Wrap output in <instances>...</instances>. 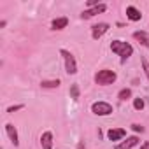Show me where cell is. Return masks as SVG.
I'll list each match as a JSON object with an SVG mask.
<instances>
[{
    "mask_svg": "<svg viewBox=\"0 0 149 149\" xmlns=\"http://www.w3.org/2000/svg\"><path fill=\"white\" fill-rule=\"evenodd\" d=\"M70 97H72L74 100L79 98V86H77V84H72V86H70Z\"/></svg>",
    "mask_w": 149,
    "mask_h": 149,
    "instance_id": "9a60e30c",
    "label": "cell"
},
{
    "mask_svg": "<svg viewBox=\"0 0 149 149\" xmlns=\"http://www.w3.org/2000/svg\"><path fill=\"white\" fill-rule=\"evenodd\" d=\"M140 149H149V142H146L144 146H140Z\"/></svg>",
    "mask_w": 149,
    "mask_h": 149,
    "instance_id": "7402d4cb",
    "label": "cell"
},
{
    "mask_svg": "<svg viewBox=\"0 0 149 149\" xmlns=\"http://www.w3.org/2000/svg\"><path fill=\"white\" fill-rule=\"evenodd\" d=\"M111 49H112V53H116V54L121 56V61H123V63H125V61L132 56V53H133V47H132L128 42H123V40H112V42H111Z\"/></svg>",
    "mask_w": 149,
    "mask_h": 149,
    "instance_id": "6da1fadb",
    "label": "cell"
},
{
    "mask_svg": "<svg viewBox=\"0 0 149 149\" xmlns=\"http://www.w3.org/2000/svg\"><path fill=\"white\" fill-rule=\"evenodd\" d=\"M116 72L114 70H109V68H104L100 72H97V76H95V83L100 84V86H107V84H112L116 81Z\"/></svg>",
    "mask_w": 149,
    "mask_h": 149,
    "instance_id": "7a4b0ae2",
    "label": "cell"
},
{
    "mask_svg": "<svg viewBox=\"0 0 149 149\" xmlns=\"http://www.w3.org/2000/svg\"><path fill=\"white\" fill-rule=\"evenodd\" d=\"M91 111H93V114H97V116H109V114L112 112V105L107 104V102H95V104L91 105Z\"/></svg>",
    "mask_w": 149,
    "mask_h": 149,
    "instance_id": "277c9868",
    "label": "cell"
},
{
    "mask_svg": "<svg viewBox=\"0 0 149 149\" xmlns=\"http://www.w3.org/2000/svg\"><path fill=\"white\" fill-rule=\"evenodd\" d=\"M130 97H132V91H130L128 88H125V90L119 91V100H128Z\"/></svg>",
    "mask_w": 149,
    "mask_h": 149,
    "instance_id": "2e32d148",
    "label": "cell"
},
{
    "mask_svg": "<svg viewBox=\"0 0 149 149\" xmlns=\"http://www.w3.org/2000/svg\"><path fill=\"white\" fill-rule=\"evenodd\" d=\"M19 109H23V105H13V107L7 109V112H14V111H19Z\"/></svg>",
    "mask_w": 149,
    "mask_h": 149,
    "instance_id": "d6986e66",
    "label": "cell"
},
{
    "mask_svg": "<svg viewBox=\"0 0 149 149\" xmlns=\"http://www.w3.org/2000/svg\"><path fill=\"white\" fill-rule=\"evenodd\" d=\"M107 30H109V23H98V25H93V28H91V37H93V39H100Z\"/></svg>",
    "mask_w": 149,
    "mask_h": 149,
    "instance_id": "5b68a950",
    "label": "cell"
},
{
    "mask_svg": "<svg viewBox=\"0 0 149 149\" xmlns=\"http://www.w3.org/2000/svg\"><path fill=\"white\" fill-rule=\"evenodd\" d=\"M77 149H86V147H84V142H79V144H77Z\"/></svg>",
    "mask_w": 149,
    "mask_h": 149,
    "instance_id": "44dd1931",
    "label": "cell"
},
{
    "mask_svg": "<svg viewBox=\"0 0 149 149\" xmlns=\"http://www.w3.org/2000/svg\"><path fill=\"white\" fill-rule=\"evenodd\" d=\"M40 144H42V149H53V133L44 132L40 137Z\"/></svg>",
    "mask_w": 149,
    "mask_h": 149,
    "instance_id": "ba28073f",
    "label": "cell"
},
{
    "mask_svg": "<svg viewBox=\"0 0 149 149\" xmlns=\"http://www.w3.org/2000/svg\"><path fill=\"white\" fill-rule=\"evenodd\" d=\"M125 135H126V132H125L123 128H112V130H109V133H107L109 140H121Z\"/></svg>",
    "mask_w": 149,
    "mask_h": 149,
    "instance_id": "30bf717a",
    "label": "cell"
},
{
    "mask_svg": "<svg viewBox=\"0 0 149 149\" xmlns=\"http://www.w3.org/2000/svg\"><path fill=\"white\" fill-rule=\"evenodd\" d=\"M105 9H107V6H105V4H100V6H97V7H91V9L84 11V13L81 14V18H83V19H88V18H91V16H95V14L104 13Z\"/></svg>",
    "mask_w": 149,
    "mask_h": 149,
    "instance_id": "8992f818",
    "label": "cell"
},
{
    "mask_svg": "<svg viewBox=\"0 0 149 149\" xmlns=\"http://www.w3.org/2000/svg\"><path fill=\"white\" fill-rule=\"evenodd\" d=\"M133 37H135L142 46H146V47L149 49V35H147L146 32H135V33H133Z\"/></svg>",
    "mask_w": 149,
    "mask_h": 149,
    "instance_id": "7c38bea8",
    "label": "cell"
},
{
    "mask_svg": "<svg viewBox=\"0 0 149 149\" xmlns=\"http://www.w3.org/2000/svg\"><path fill=\"white\" fill-rule=\"evenodd\" d=\"M67 25H68V19H67V18H56V19L51 23L53 30H63Z\"/></svg>",
    "mask_w": 149,
    "mask_h": 149,
    "instance_id": "4fadbf2b",
    "label": "cell"
},
{
    "mask_svg": "<svg viewBox=\"0 0 149 149\" xmlns=\"http://www.w3.org/2000/svg\"><path fill=\"white\" fill-rule=\"evenodd\" d=\"M40 86H42V88H58V86H60V79H54V81H42Z\"/></svg>",
    "mask_w": 149,
    "mask_h": 149,
    "instance_id": "5bb4252c",
    "label": "cell"
},
{
    "mask_svg": "<svg viewBox=\"0 0 149 149\" xmlns=\"http://www.w3.org/2000/svg\"><path fill=\"white\" fill-rule=\"evenodd\" d=\"M140 63H142V68H144V72H146V77L149 79V61H147L146 58H140Z\"/></svg>",
    "mask_w": 149,
    "mask_h": 149,
    "instance_id": "e0dca14e",
    "label": "cell"
},
{
    "mask_svg": "<svg viewBox=\"0 0 149 149\" xmlns=\"http://www.w3.org/2000/svg\"><path fill=\"white\" fill-rule=\"evenodd\" d=\"M133 107H135L137 111L144 109V100H142V98H135V100H133Z\"/></svg>",
    "mask_w": 149,
    "mask_h": 149,
    "instance_id": "ac0fdd59",
    "label": "cell"
},
{
    "mask_svg": "<svg viewBox=\"0 0 149 149\" xmlns=\"http://www.w3.org/2000/svg\"><path fill=\"white\" fill-rule=\"evenodd\" d=\"M132 128H133L135 132H144V128H142L140 125H132Z\"/></svg>",
    "mask_w": 149,
    "mask_h": 149,
    "instance_id": "ffe728a7",
    "label": "cell"
},
{
    "mask_svg": "<svg viewBox=\"0 0 149 149\" xmlns=\"http://www.w3.org/2000/svg\"><path fill=\"white\" fill-rule=\"evenodd\" d=\"M60 54H61L63 60H65V72L68 74V76H74V74L77 72V63H76V58H74V54H72L70 51H67V49H61Z\"/></svg>",
    "mask_w": 149,
    "mask_h": 149,
    "instance_id": "3957f363",
    "label": "cell"
},
{
    "mask_svg": "<svg viewBox=\"0 0 149 149\" xmlns=\"http://www.w3.org/2000/svg\"><path fill=\"white\" fill-rule=\"evenodd\" d=\"M126 16H128V19H130V21H139V19L142 18L140 11H139V9H135L133 6L126 7Z\"/></svg>",
    "mask_w": 149,
    "mask_h": 149,
    "instance_id": "8fae6325",
    "label": "cell"
},
{
    "mask_svg": "<svg viewBox=\"0 0 149 149\" xmlns=\"http://www.w3.org/2000/svg\"><path fill=\"white\" fill-rule=\"evenodd\" d=\"M137 144H139V139L133 135V137H128L126 140H123L121 144H118V146H116V149H132V147H133V146H137Z\"/></svg>",
    "mask_w": 149,
    "mask_h": 149,
    "instance_id": "9c48e42d",
    "label": "cell"
},
{
    "mask_svg": "<svg viewBox=\"0 0 149 149\" xmlns=\"http://www.w3.org/2000/svg\"><path fill=\"white\" fill-rule=\"evenodd\" d=\"M6 132H7V135H9V139H11V142H13L14 146H19V140H18V132H16V128H14V125H11V123H7V125H6Z\"/></svg>",
    "mask_w": 149,
    "mask_h": 149,
    "instance_id": "52a82bcc",
    "label": "cell"
}]
</instances>
